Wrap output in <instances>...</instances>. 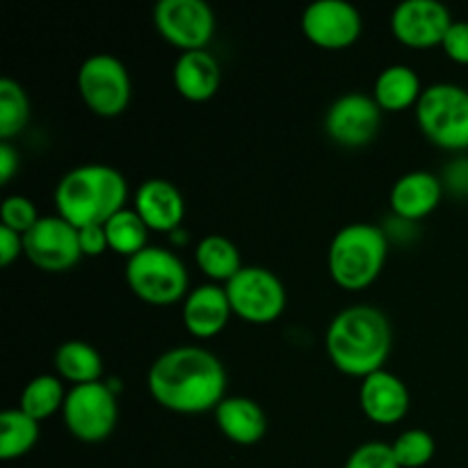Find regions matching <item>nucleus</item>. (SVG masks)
<instances>
[{
  "instance_id": "obj_17",
  "label": "nucleus",
  "mask_w": 468,
  "mask_h": 468,
  "mask_svg": "<svg viewBox=\"0 0 468 468\" xmlns=\"http://www.w3.org/2000/svg\"><path fill=\"white\" fill-rule=\"evenodd\" d=\"M231 315L233 311L229 304L227 291L219 283H204V286L192 288L183 300V324H186L187 334L199 341H210V338L219 336Z\"/></svg>"
},
{
  "instance_id": "obj_19",
  "label": "nucleus",
  "mask_w": 468,
  "mask_h": 468,
  "mask_svg": "<svg viewBox=\"0 0 468 468\" xmlns=\"http://www.w3.org/2000/svg\"><path fill=\"white\" fill-rule=\"evenodd\" d=\"M174 90L190 103H206L213 99L222 85V67L208 50L181 53L172 71Z\"/></svg>"
},
{
  "instance_id": "obj_23",
  "label": "nucleus",
  "mask_w": 468,
  "mask_h": 468,
  "mask_svg": "<svg viewBox=\"0 0 468 468\" xmlns=\"http://www.w3.org/2000/svg\"><path fill=\"white\" fill-rule=\"evenodd\" d=\"M53 366L58 378L71 382L73 387L101 382V375H103V359H101L99 350L85 341L62 343L55 350Z\"/></svg>"
},
{
  "instance_id": "obj_35",
  "label": "nucleus",
  "mask_w": 468,
  "mask_h": 468,
  "mask_svg": "<svg viewBox=\"0 0 468 468\" xmlns=\"http://www.w3.org/2000/svg\"><path fill=\"white\" fill-rule=\"evenodd\" d=\"M443 186H451L460 195H468V160H457L452 167L446 172V181Z\"/></svg>"
},
{
  "instance_id": "obj_7",
  "label": "nucleus",
  "mask_w": 468,
  "mask_h": 468,
  "mask_svg": "<svg viewBox=\"0 0 468 468\" xmlns=\"http://www.w3.org/2000/svg\"><path fill=\"white\" fill-rule=\"evenodd\" d=\"M78 91L90 112L96 117L114 119L131 105V73L117 55H90L78 69Z\"/></svg>"
},
{
  "instance_id": "obj_13",
  "label": "nucleus",
  "mask_w": 468,
  "mask_h": 468,
  "mask_svg": "<svg viewBox=\"0 0 468 468\" xmlns=\"http://www.w3.org/2000/svg\"><path fill=\"white\" fill-rule=\"evenodd\" d=\"M302 35L323 50H343L356 44L364 32V18L346 0H315L302 14Z\"/></svg>"
},
{
  "instance_id": "obj_26",
  "label": "nucleus",
  "mask_w": 468,
  "mask_h": 468,
  "mask_svg": "<svg viewBox=\"0 0 468 468\" xmlns=\"http://www.w3.org/2000/svg\"><path fill=\"white\" fill-rule=\"evenodd\" d=\"M103 227L110 250L119 256H126V261L149 247V227L133 208L119 210Z\"/></svg>"
},
{
  "instance_id": "obj_32",
  "label": "nucleus",
  "mask_w": 468,
  "mask_h": 468,
  "mask_svg": "<svg viewBox=\"0 0 468 468\" xmlns=\"http://www.w3.org/2000/svg\"><path fill=\"white\" fill-rule=\"evenodd\" d=\"M78 242H80L82 256H101L105 250H110L103 224L78 229Z\"/></svg>"
},
{
  "instance_id": "obj_12",
  "label": "nucleus",
  "mask_w": 468,
  "mask_h": 468,
  "mask_svg": "<svg viewBox=\"0 0 468 468\" xmlns=\"http://www.w3.org/2000/svg\"><path fill=\"white\" fill-rule=\"evenodd\" d=\"M382 126V110L373 96L364 91H347L338 96L324 112V133L329 140L346 149H361L378 137Z\"/></svg>"
},
{
  "instance_id": "obj_3",
  "label": "nucleus",
  "mask_w": 468,
  "mask_h": 468,
  "mask_svg": "<svg viewBox=\"0 0 468 468\" xmlns=\"http://www.w3.org/2000/svg\"><path fill=\"white\" fill-rule=\"evenodd\" d=\"M128 183L119 169L91 163L73 167L55 187V208L71 227L105 224L126 208Z\"/></svg>"
},
{
  "instance_id": "obj_25",
  "label": "nucleus",
  "mask_w": 468,
  "mask_h": 468,
  "mask_svg": "<svg viewBox=\"0 0 468 468\" xmlns=\"http://www.w3.org/2000/svg\"><path fill=\"white\" fill-rule=\"evenodd\" d=\"M39 443V423L16 410H5L0 414V460H21Z\"/></svg>"
},
{
  "instance_id": "obj_6",
  "label": "nucleus",
  "mask_w": 468,
  "mask_h": 468,
  "mask_svg": "<svg viewBox=\"0 0 468 468\" xmlns=\"http://www.w3.org/2000/svg\"><path fill=\"white\" fill-rule=\"evenodd\" d=\"M126 283L137 300L151 306H169L186 300L190 277L187 268L174 251L146 247L126 261Z\"/></svg>"
},
{
  "instance_id": "obj_20",
  "label": "nucleus",
  "mask_w": 468,
  "mask_h": 468,
  "mask_svg": "<svg viewBox=\"0 0 468 468\" xmlns=\"http://www.w3.org/2000/svg\"><path fill=\"white\" fill-rule=\"evenodd\" d=\"M215 425L236 446H254L268 432V416L251 398L227 396L215 410Z\"/></svg>"
},
{
  "instance_id": "obj_24",
  "label": "nucleus",
  "mask_w": 468,
  "mask_h": 468,
  "mask_svg": "<svg viewBox=\"0 0 468 468\" xmlns=\"http://www.w3.org/2000/svg\"><path fill=\"white\" fill-rule=\"evenodd\" d=\"M67 393L69 391H64L62 379L58 375H37L23 387L18 410L26 411L37 423H41V420L62 411Z\"/></svg>"
},
{
  "instance_id": "obj_30",
  "label": "nucleus",
  "mask_w": 468,
  "mask_h": 468,
  "mask_svg": "<svg viewBox=\"0 0 468 468\" xmlns=\"http://www.w3.org/2000/svg\"><path fill=\"white\" fill-rule=\"evenodd\" d=\"M346 468H400L396 455H393L391 443L368 441L361 443L350 457H347Z\"/></svg>"
},
{
  "instance_id": "obj_33",
  "label": "nucleus",
  "mask_w": 468,
  "mask_h": 468,
  "mask_svg": "<svg viewBox=\"0 0 468 468\" xmlns=\"http://www.w3.org/2000/svg\"><path fill=\"white\" fill-rule=\"evenodd\" d=\"M23 256V236L7 227H0V265L9 268L14 261Z\"/></svg>"
},
{
  "instance_id": "obj_21",
  "label": "nucleus",
  "mask_w": 468,
  "mask_h": 468,
  "mask_svg": "<svg viewBox=\"0 0 468 468\" xmlns=\"http://www.w3.org/2000/svg\"><path fill=\"white\" fill-rule=\"evenodd\" d=\"M425 87L419 73L407 64H391L375 78L373 99L382 112H402L416 108Z\"/></svg>"
},
{
  "instance_id": "obj_29",
  "label": "nucleus",
  "mask_w": 468,
  "mask_h": 468,
  "mask_svg": "<svg viewBox=\"0 0 468 468\" xmlns=\"http://www.w3.org/2000/svg\"><path fill=\"white\" fill-rule=\"evenodd\" d=\"M39 219L41 215L37 213V206L23 195L7 197L3 206H0V227L12 229V231L21 233V236H26Z\"/></svg>"
},
{
  "instance_id": "obj_8",
  "label": "nucleus",
  "mask_w": 468,
  "mask_h": 468,
  "mask_svg": "<svg viewBox=\"0 0 468 468\" xmlns=\"http://www.w3.org/2000/svg\"><path fill=\"white\" fill-rule=\"evenodd\" d=\"M62 420L78 441L103 443L117 428V391L105 382L73 387L64 400Z\"/></svg>"
},
{
  "instance_id": "obj_9",
  "label": "nucleus",
  "mask_w": 468,
  "mask_h": 468,
  "mask_svg": "<svg viewBox=\"0 0 468 468\" xmlns=\"http://www.w3.org/2000/svg\"><path fill=\"white\" fill-rule=\"evenodd\" d=\"M233 315L251 324H270L286 311V288L268 268L245 265L229 283H224Z\"/></svg>"
},
{
  "instance_id": "obj_28",
  "label": "nucleus",
  "mask_w": 468,
  "mask_h": 468,
  "mask_svg": "<svg viewBox=\"0 0 468 468\" xmlns=\"http://www.w3.org/2000/svg\"><path fill=\"white\" fill-rule=\"evenodd\" d=\"M391 448L400 468H423L434 460L437 441H434V437L428 430L411 428L405 430V432L391 443Z\"/></svg>"
},
{
  "instance_id": "obj_34",
  "label": "nucleus",
  "mask_w": 468,
  "mask_h": 468,
  "mask_svg": "<svg viewBox=\"0 0 468 468\" xmlns=\"http://www.w3.org/2000/svg\"><path fill=\"white\" fill-rule=\"evenodd\" d=\"M21 167V154L12 142H0V183L9 186Z\"/></svg>"
},
{
  "instance_id": "obj_10",
  "label": "nucleus",
  "mask_w": 468,
  "mask_h": 468,
  "mask_svg": "<svg viewBox=\"0 0 468 468\" xmlns=\"http://www.w3.org/2000/svg\"><path fill=\"white\" fill-rule=\"evenodd\" d=\"M154 26L181 53L206 50L215 35V14L204 0H160L154 7Z\"/></svg>"
},
{
  "instance_id": "obj_2",
  "label": "nucleus",
  "mask_w": 468,
  "mask_h": 468,
  "mask_svg": "<svg viewBox=\"0 0 468 468\" xmlns=\"http://www.w3.org/2000/svg\"><path fill=\"white\" fill-rule=\"evenodd\" d=\"M327 356L347 378H368L384 370L393 347V329L384 311L355 304L338 311L324 334Z\"/></svg>"
},
{
  "instance_id": "obj_15",
  "label": "nucleus",
  "mask_w": 468,
  "mask_h": 468,
  "mask_svg": "<svg viewBox=\"0 0 468 468\" xmlns=\"http://www.w3.org/2000/svg\"><path fill=\"white\" fill-rule=\"evenodd\" d=\"M410 388L398 375L378 370L361 379L359 407L375 425H398L410 414Z\"/></svg>"
},
{
  "instance_id": "obj_16",
  "label": "nucleus",
  "mask_w": 468,
  "mask_h": 468,
  "mask_svg": "<svg viewBox=\"0 0 468 468\" xmlns=\"http://www.w3.org/2000/svg\"><path fill=\"white\" fill-rule=\"evenodd\" d=\"M133 210L140 215L149 231L174 233L186 219V199L167 178H146L135 190Z\"/></svg>"
},
{
  "instance_id": "obj_14",
  "label": "nucleus",
  "mask_w": 468,
  "mask_h": 468,
  "mask_svg": "<svg viewBox=\"0 0 468 468\" xmlns=\"http://www.w3.org/2000/svg\"><path fill=\"white\" fill-rule=\"evenodd\" d=\"M451 9L439 0H405L391 14V32L398 44L425 50L441 46L451 30Z\"/></svg>"
},
{
  "instance_id": "obj_4",
  "label": "nucleus",
  "mask_w": 468,
  "mask_h": 468,
  "mask_svg": "<svg viewBox=\"0 0 468 468\" xmlns=\"http://www.w3.org/2000/svg\"><path fill=\"white\" fill-rule=\"evenodd\" d=\"M387 256L388 236L382 227L368 222L347 224L329 242V274L343 291H364L379 279Z\"/></svg>"
},
{
  "instance_id": "obj_22",
  "label": "nucleus",
  "mask_w": 468,
  "mask_h": 468,
  "mask_svg": "<svg viewBox=\"0 0 468 468\" xmlns=\"http://www.w3.org/2000/svg\"><path fill=\"white\" fill-rule=\"evenodd\" d=\"M195 261L210 283H229L245 265L236 242L219 233L201 238L195 250Z\"/></svg>"
},
{
  "instance_id": "obj_27",
  "label": "nucleus",
  "mask_w": 468,
  "mask_h": 468,
  "mask_svg": "<svg viewBox=\"0 0 468 468\" xmlns=\"http://www.w3.org/2000/svg\"><path fill=\"white\" fill-rule=\"evenodd\" d=\"M30 122V99L12 78L0 80V142H12Z\"/></svg>"
},
{
  "instance_id": "obj_11",
  "label": "nucleus",
  "mask_w": 468,
  "mask_h": 468,
  "mask_svg": "<svg viewBox=\"0 0 468 468\" xmlns=\"http://www.w3.org/2000/svg\"><path fill=\"white\" fill-rule=\"evenodd\" d=\"M23 256L44 272H67L82 259L78 229L59 215H46L23 236Z\"/></svg>"
},
{
  "instance_id": "obj_18",
  "label": "nucleus",
  "mask_w": 468,
  "mask_h": 468,
  "mask_svg": "<svg viewBox=\"0 0 468 468\" xmlns=\"http://www.w3.org/2000/svg\"><path fill=\"white\" fill-rule=\"evenodd\" d=\"M443 199V181L432 172H407L393 183L388 204L393 215L405 222H419L432 215Z\"/></svg>"
},
{
  "instance_id": "obj_31",
  "label": "nucleus",
  "mask_w": 468,
  "mask_h": 468,
  "mask_svg": "<svg viewBox=\"0 0 468 468\" xmlns=\"http://www.w3.org/2000/svg\"><path fill=\"white\" fill-rule=\"evenodd\" d=\"M441 48L451 62L468 67V21H452Z\"/></svg>"
},
{
  "instance_id": "obj_5",
  "label": "nucleus",
  "mask_w": 468,
  "mask_h": 468,
  "mask_svg": "<svg viewBox=\"0 0 468 468\" xmlns=\"http://www.w3.org/2000/svg\"><path fill=\"white\" fill-rule=\"evenodd\" d=\"M420 133L443 151H468V90L452 82L425 87L414 108Z\"/></svg>"
},
{
  "instance_id": "obj_1",
  "label": "nucleus",
  "mask_w": 468,
  "mask_h": 468,
  "mask_svg": "<svg viewBox=\"0 0 468 468\" xmlns=\"http://www.w3.org/2000/svg\"><path fill=\"white\" fill-rule=\"evenodd\" d=\"M146 388L155 405L174 414L215 411L227 398V370L213 352L178 346L151 364Z\"/></svg>"
}]
</instances>
